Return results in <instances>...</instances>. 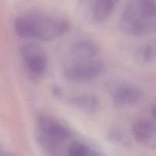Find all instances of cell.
<instances>
[{"instance_id": "1", "label": "cell", "mask_w": 156, "mask_h": 156, "mask_svg": "<svg viewBox=\"0 0 156 156\" xmlns=\"http://www.w3.org/2000/svg\"><path fill=\"white\" fill-rule=\"evenodd\" d=\"M101 51L93 41L76 43L70 50L64 64V75L74 82H87L99 77L104 71Z\"/></svg>"}, {"instance_id": "2", "label": "cell", "mask_w": 156, "mask_h": 156, "mask_svg": "<svg viewBox=\"0 0 156 156\" xmlns=\"http://www.w3.org/2000/svg\"><path fill=\"white\" fill-rule=\"evenodd\" d=\"M69 28V24L65 18L38 12L24 14L15 22V32L19 37L44 41L59 37Z\"/></svg>"}, {"instance_id": "3", "label": "cell", "mask_w": 156, "mask_h": 156, "mask_svg": "<svg viewBox=\"0 0 156 156\" xmlns=\"http://www.w3.org/2000/svg\"><path fill=\"white\" fill-rule=\"evenodd\" d=\"M155 0H131L120 19V29L128 35L141 37L155 30Z\"/></svg>"}, {"instance_id": "4", "label": "cell", "mask_w": 156, "mask_h": 156, "mask_svg": "<svg viewBox=\"0 0 156 156\" xmlns=\"http://www.w3.org/2000/svg\"><path fill=\"white\" fill-rule=\"evenodd\" d=\"M71 136L70 129L53 117L41 114L37 118V140L48 153H58Z\"/></svg>"}, {"instance_id": "5", "label": "cell", "mask_w": 156, "mask_h": 156, "mask_svg": "<svg viewBox=\"0 0 156 156\" xmlns=\"http://www.w3.org/2000/svg\"><path fill=\"white\" fill-rule=\"evenodd\" d=\"M21 54L28 76L34 79L42 77L47 68V57L44 50L37 44H27L21 48Z\"/></svg>"}, {"instance_id": "6", "label": "cell", "mask_w": 156, "mask_h": 156, "mask_svg": "<svg viewBox=\"0 0 156 156\" xmlns=\"http://www.w3.org/2000/svg\"><path fill=\"white\" fill-rule=\"evenodd\" d=\"M118 0H82L85 15L94 22H103L114 11Z\"/></svg>"}, {"instance_id": "7", "label": "cell", "mask_w": 156, "mask_h": 156, "mask_svg": "<svg viewBox=\"0 0 156 156\" xmlns=\"http://www.w3.org/2000/svg\"><path fill=\"white\" fill-rule=\"evenodd\" d=\"M143 98V93L135 85L131 84H120L114 89L113 101L114 105L120 108L134 107Z\"/></svg>"}, {"instance_id": "8", "label": "cell", "mask_w": 156, "mask_h": 156, "mask_svg": "<svg viewBox=\"0 0 156 156\" xmlns=\"http://www.w3.org/2000/svg\"><path fill=\"white\" fill-rule=\"evenodd\" d=\"M133 134L140 144L149 149L156 150V121L140 119L133 126Z\"/></svg>"}, {"instance_id": "9", "label": "cell", "mask_w": 156, "mask_h": 156, "mask_svg": "<svg viewBox=\"0 0 156 156\" xmlns=\"http://www.w3.org/2000/svg\"><path fill=\"white\" fill-rule=\"evenodd\" d=\"M135 60L143 65L153 63L156 61V41L144 43L136 49L134 54Z\"/></svg>"}, {"instance_id": "10", "label": "cell", "mask_w": 156, "mask_h": 156, "mask_svg": "<svg viewBox=\"0 0 156 156\" xmlns=\"http://www.w3.org/2000/svg\"><path fill=\"white\" fill-rule=\"evenodd\" d=\"M70 103L86 113H94L99 107V102L97 98L91 94H79L71 98Z\"/></svg>"}, {"instance_id": "11", "label": "cell", "mask_w": 156, "mask_h": 156, "mask_svg": "<svg viewBox=\"0 0 156 156\" xmlns=\"http://www.w3.org/2000/svg\"><path fill=\"white\" fill-rule=\"evenodd\" d=\"M67 152L69 155L73 156H92L99 155L95 149L80 142H73L70 143L67 149Z\"/></svg>"}, {"instance_id": "12", "label": "cell", "mask_w": 156, "mask_h": 156, "mask_svg": "<svg viewBox=\"0 0 156 156\" xmlns=\"http://www.w3.org/2000/svg\"><path fill=\"white\" fill-rule=\"evenodd\" d=\"M109 139L113 143L117 145H122V146H128L129 144V141L127 137L125 136L120 129H114L109 133Z\"/></svg>"}, {"instance_id": "13", "label": "cell", "mask_w": 156, "mask_h": 156, "mask_svg": "<svg viewBox=\"0 0 156 156\" xmlns=\"http://www.w3.org/2000/svg\"><path fill=\"white\" fill-rule=\"evenodd\" d=\"M152 117H153L154 120L156 121V105H154V106L152 107Z\"/></svg>"}, {"instance_id": "14", "label": "cell", "mask_w": 156, "mask_h": 156, "mask_svg": "<svg viewBox=\"0 0 156 156\" xmlns=\"http://www.w3.org/2000/svg\"><path fill=\"white\" fill-rule=\"evenodd\" d=\"M155 31H156V23H155Z\"/></svg>"}, {"instance_id": "15", "label": "cell", "mask_w": 156, "mask_h": 156, "mask_svg": "<svg viewBox=\"0 0 156 156\" xmlns=\"http://www.w3.org/2000/svg\"><path fill=\"white\" fill-rule=\"evenodd\" d=\"M0 154H2V153H1V152H0Z\"/></svg>"}]
</instances>
